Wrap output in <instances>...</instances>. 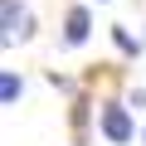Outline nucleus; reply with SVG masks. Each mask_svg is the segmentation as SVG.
Returning a JSON list of instances; mask_svg holds the SVG:
<instances>
[{
    "mask_svg": "<svg viewBox=\"0 0 146 146\" xmlns=\"http://www.w3.org/2000/svg\"><path fill=\"white\" fill-rule=\"evenodd\" d=\"M102 136H107V141H117V146H122V141H131V136H136L131 112H127V107H117V102H107V107H102Z\"/></svg>",
    "mask_w": 146,
    "mask_h": 146,
    "instance_id": "nucleus-1",
    "label": "nucleus"
},
{
    "mask_svg": "<svg viewBox=\"0 0 146 146\" xmlns=\"http://www.w3.org/2000/svg\"><path fill=\"white\" fill-rule=\"evenodd\" d=\"M29 39V15L20 10V0H5V44Z\"/></svg>",
    "mask_w": 146,
    "mask_h": 146,
    "instance_id": "nucleus-2",
    "label": "nucleus"
},
{
    "mask_svg": "<svg viewBox=\"0 0 146 146\" xmlns=\"http://www.w3.org/2000/svg\"><path fill=\"white\" fill-rule=\"evenodd\" d=\"M88 39V10H68V29H63V44H83Z\"/></svg>",
    "mask_w": 146,
    "mask_h": 146,
    "instance_id": "nucleus-3",
    "label": "nucleus"
},
{
    "mask_svg": "<svg viewBox=\"0 0 146 146\" xmlns=\"http://www.w3.org/2000/svg\"><path fill=\"white\" fill-rule=\"evenodd\" d=\"M0 98H5V107H15V98H20V78H15V73L0 78Z\"/></svg>",
    "mask_w": 146,
    "mask_h": 146,
    "instance_id": "nucleus-4",
    "label": "nucleus"
},
{
    "mask_svg": "<svg viewBox=\"0 0 146 146\" xmlns=\"http://www.w3.org/2000/svg\"><path fill=\"white\" fill-rule=\"evenodd\" d=\"M112 39H117V44H122V49H127V54H136V49H141V44H136V39H131V34H127V29H112Z\"/></svg>",
    "mask_w": 146,
    "mask_h": 146,
    "instance_id": "nucleus-5",
    "label": "nucleus"
}]
</instances>
